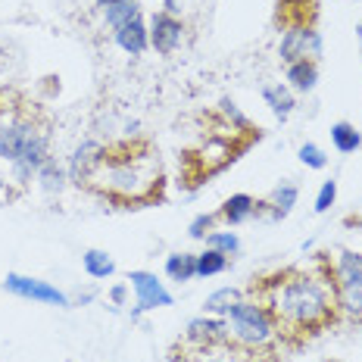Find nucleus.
<instances>
[{"label": "nucleus", "mask_w": 362, "mask_h": 362, "mask_svg": "<svg viewBox=\"0 0 362 362\" xmlns=\"http://www.w3.org/2000/svg\"><path fill=\"white\" fill-rule=\"evenodd\" d=\"M247 297L266 306L278 341H288L291 346L306 344L309 337L341 322L337 293L322 253L313 259V266H288L253 278L247 284Z\"/></svg>", "instance_id": "f257e3e1"}, {"label": "nucleus", "mask_w": 362, "mask_h": 362, "mask_svg": "<svg viewBox=\"0 0 362 362\" xmlns=\"http://www.w3.org/2000/svg\"><path fill=\"white\" fill-rule=\"evenodd\" d=\"M81 185L122 209L160 203L165 194L160 153L144 138L119 141V144L103 147L100 160H97V165L88 172V178Z\"/></svg>", "instance_id": "f03ea898"}, {"label": "nucleus", "mask_w": 362, "mask_h": 362, "mask_svg": "<svg viewBox=\"0 0 362 362\" xmlns=\"http://www.w3.org/2000/svg\"><path fill=\"white\" fill-rule=\"evenodd\" d=\"M225 325H228V341L244 346V350L269 353V346L278 341V331L266 306L256 303L253 297H240L235 306L225 313Z\"/></svg>", "instance_id": "7ed1b4c3"}, {"label": "nucleus", "mask_w": 362, "mask_h": 362, "mask_svg": "<svg viewBox=\"0 0 362 362\" xmlns=\"http://www.w3.org/2000/svg\"><path fill=\"white\" fill-rule=\"evenodd\" d=\"M322 259H325L331 284H334L341 315L362 325V253L337 247V250L322 253Z\"/></svg>", "instance_id": "20e7f679"}, {"label": "nucleus", "mask_w": 362, "mask_h": 362, "mask_svg": "<svg viewBox=\"0 0 362 362\" xmlns=\"http://www.w3.org/2000/svg\"><path fill=\"white\" fill-rule=\"evenodd\" d=\"M272 353H256V350H244V346L222 341L213 346H185L181 344V353L175 356V362H262Z\"/></svg>", "instance_id": "39448f33"}, {"label": "nucleus", "mask_w": 362, "mask_h": 362, "mask_svg": "<svg viewBox=\"0 0 362 362\" xmlns=\"http://www.w3.org/2000/svg\"><path fill=\"white\" fill-rule=\"evenodd\" d=\"M4 288L22 300H37V303H50V306H69V297L59 288H54V284H47V281H37V278L16 275V272L6 275Z\"/></svg>", "instance_id": "423d86ee"}, {"label": "nucleus", "mask_w": 362, "mask_h": 362, "mask_svg": "<svg viewBox=\"0 0 362 362\" xmlns=\"http://www.w3.org/2000/svg\"><path fill=\"white\" fill-rule=\"evenodd\" d=\"M128 281H132L134 293H138V306L132 309V319H138L141 313H147V309H160V306H172V293L163 288V281L156 275H150V272H132L128 275Z\"/></svg>", "instance_id": "0eeeda50"}, {"label": "nucleus", "mask_w": 362, "mask_h": 362, "mask_svg": "<svg viewBox=\"0 0 362 362\" xmlns=\"http://www.w3.org/2000/svg\"><path fill=\"white\" fill-rule=\"evenodd\" d=\"M284 63H297V59H319L322 57V37L315 28H291L281 35V47H278Z\"/></svg>", "instance_id": "6e6552de"}, {"label": "nucleus", "mask_w": 362, "mask_h": 362, "mask_svg": "<svg viewBox=\"0 0 362 362\" xmlns=\"http://www.w3.org/2000/svg\"><path fill=\"white\" fill-rule=\"evenodd\" d=\"M315 19H319V0H278L275 22L281 32L315 28Z\"/></svg>", "instance_id": "1a4fd4ad"}, {"label": "nucleus", "mask_w": 362, "mask_h": 362, "mask_svg": "<svg viewBox=\"0 0 362 362\" xmlns=\"http://www.w3.org/2000/svg\"><path fill=\"white\" fill-rule=\"evenodd\" d=\"M181 35H185V25H181V19H175L172 13H156L153 22H150V47L156 50V54L169 57L178 50L181 44Z\"/></svg>", "instance_id": "9d476101"}, {"label": "nucleus", "mask_w": 362, "mask_h": 362, "mask_svg": "<svg viewBox=\"0 0 362 362\" xmlns=\"http://www.w3.org/2000/svg\"><path fill=\"white\" fill-rule=\"evenodd\" d=\"M222 341H228V325H225V319H206V315L194 319L185 334V346H213Z\"/></svg>", "instance_id": "9b49d317"}, {"label": "nucleus", "mask_w": 362, "mask_h": 362, "mask_svg": "<svg viewBox=\"0 0 362 362\" xmlns=\"http://www.w3.org/2000/svg\"><path fill=\"white\" fill-rule=\"evenodd\" d=\"M293 203H297V185L284 181V185H278L266 200H256V216L266 213L269 218H284L293 209Z\"/></svg>", "instance_id": "f8f14e48"}, {"label": "nucleus", "mask_w": 362, "mask_h": 362, "mask_svg": "<svg viewBox=\"0 0 362 362\" xmlns=\"http://www.w3.org/2000/svg\"><path fill=\"white\" fill-rule=\"evenodd\" d=\"M116 44L125 50V54H132V57H141L144 50L150 47V32L144 28V22L141 19H132V22H125L122 28H116Z\"/></svg>", "instance_id": "ddd939ff"}, {"label": "nucleus", "mask_w": 362, "mask_h": 362, "mask_svg": "<svg viewBox=\"0 0 362 362\" xmlns=\"http://www.w3.org/2000/svg\"><path fill=\"white\" fill-rule=\"evenodd\" d=\"M100 153H103V144H97V141H85V144L75 150L72 160H69V181H75V185L81 187V181H85L88 172L97 165Z\"/></svg>", "instance_id": "4468645a"}, {"label": "nucleus", "mask_w": 362, "mask_h": 362, "mask_svg": "<svg viewBox=\"0 0 362 362\" xmlns=\"http://www.w3.org/2000/svg\"><path fill=\"white\" fill-rule=\"evenodd\" d=\"M250 216H256V200L250 197V194H235V197H228L218 206V213L216 218L218 222H225V225H240V222H247Z\"/></svg>", "instance_id": "2eb2a0df"}, {"label": "nucleus", "mask_w": 362, "mask_h": 362, "mask_svg": "<svg viewBox=\"0 0 362 362\" xmlns=\"http://www.w3.org/2000/svg\"><path fill=\"white\" fill-rule=\"evenodd\" d=\"M288 81L293 90H300V94H306V90L315 88V81H319V63L315 59H297V63L288 66Z\"/></svg>", "instance_id": "dca6fc26"}, {"label": "nucleus", "mask_w": 362, "mask_h": 362, "mask_svg": "<svg viewBox=\"0 0 362 362\" xmlns=\"http://www.w3.org/2000/svg\"><path fill=\"white\" fill-rule=\"evenodd\" d=\"M165 275L178 284L197 278V256L194 253H172L169 259H165Z\"/></svg>", "instance_id": "f3484780"}, {"label": "nucleus", "mask_w": 362, "mask_h": 362, "mask_svg": "<svg viewBox=\"0 0 362 362\" xmlns=\"http://www.w3.org/2000/svg\"><path fill=\"white\" fill-rule=\"evenodd\" d=\"M331 141H334V147L341 150V153H356L362 147V134L356 132V125H350V122L331 125Z\"/></svg>", "instance_id": "a211bd4d"}, {"label": "nucleus", "mask_w": 362, "mask_h": 362, "mask_svg": "<svg viewBox=\"0 0 362 362\" xmlns=\"http://www.w3.org/2000/svg\"><path fill=\"white\" fill-rule=\"evenodd\" d=\"M262 97H266V103L272 107V112H275L278 119H288L291 110H293V94L284 85H275V88H266L262 90Z\"/></svg>", "instance_id": "6ab92c4d"}, {"label": "nucleus", "mask_w": 362, "mask_h": 362, "mask_svg": "<svg viewBox=\"0 0 362 362\" xmlns=\"http://www.w3.org/2000/svg\"><path fill=\"white\" fill-rule=\"evenodd\" d=\"M107 25L116 32V28H122L125 22H132V19H141V6H138V0H128V4H116V6H107Z\"/></svg>", "instance_id": "aec40b11"}, {"label": "nucleus", "mask_w": 362, "mask_h": 362, "mask_svg": "<svg viewBox=\"0 0 362 362\" xmlns=\"http://www.w3.org/2000/svg\"><path fill=\"white\" fill-rule=\"evenodd\" d=\"M85 272L90 278H110L116 272V262L110 259V253L103 250H88L85 253Z\"/></svg>", "instance_id": "412c9836"}, {"label": "nucleus", "mask_w": 362, "mask_h": 362, "mask_svg": "<svg viewBox=\"0 0 362 362\" xmlns=\"http://www.w3.org/2000/svg\"><path fill=\"white\" fill-rule=\"evenodd\" d=\"M228 269V256L225 253H218V250H203L197 253V275L203 278H209V275H218V272H225Z\"/></svg>", "instance_id": "4be33fe9"}, {"label": "nucleus", "mask_w": 362, "mask_h": 362, "mask_svg": "<svg viewBox=\"0 0 362 362\" xmlns=\"http://www.w3.org/2000/svg\"><path fill=\"white\" fill-rule=\"evenodd\" d=\"M244 297L238 288H222V291H216V293H209L206 297V313H216V315H225L231 306L238 303V300Z\"/></svg>", "instance_id": "5701e85b"}, {"label": "nucleus", "mask_w": 362, "mask_h": 362, "mask_svg": "<svg viewBox=\"0 0 362 362\" xmlns=\"http://www.w3.org/2000/svg\"><path fill=\"white\" fill-rule=\"evenodd\" d=\"M37 181H41V187H44L47 194H54V191L59 194V191H63V181H66V175H63V169L57 165L54 156H50V160L44 163L41 169H37Z\"/></svg>", "instance_id": "b1692460"}, {"label": "nucleus", "mask_w": 362, "mask_h": 362, "mask_svg": "<svg viewBox=\"0 0 362 362\" xmlns=\"http://www.w3.org/2000/svg\"><path fill=\"white\" fill-rule=\"evenodd\" d=\"M206 247H209V250H218V253L231 256V253H238L240 240H238V235H231V231H209V235H206Z\"/></svg>", "instance_id": "393cba45"}, {"label": "nucleus", "mask_w": 362, "mask_h": 362, "mask_svg": "<svg viewBox=\"0 0 362 362\" xmlns=\"http://www.w3.org/2000/svg\"><path fill=\"white\" fill-rule=\"evenodd\" d=\"M300 163L309 165V169H325L328 156H325V150H322L319 144H303L300 147Z\"/></svg>", "instance_id": "a878e982"}, {"label": "nucleus", "mask_w": 362, "mask_h": 362, "mask_svg": "<svg viewBox=\"0 0 362 362\" xmlns=\"http://www.w3.org/2000/svg\"><path fill=\"white\" fill-rule=\"evenodd\" d=\"M334 200H337V181H325L322 191H319V197H315V213H328Z\"/></svg>", "instance_id": "bb28decb"}, {"label": "nucleus", "mask_w": 362, "mask_h": 362, "mask_svg": "<svg viewBox=\"0 0 362 362\" xmlns=\"http://www.w3.org/2000/svg\"><path fill=\"white\" fill-rule=\"evenodd\" d=\"M216 222H218L216 216H197L191 222V238H206V231H213Z\"/></svg>", "instance_id": "cd10ccee"}, {"label": "nucleus", "mask_w": 362, "mask_h": 362, "mask_svg": "<svg viewBox=\"0 0 362 362\" xmlns=\"http://www.w3.org/2000/svg\"><path fill=\"white\" fill-rule=\"evenodd\" d=\"M125 293H128L125 284H116V288L110 291V300H112V303H116V306H122V303H125Z\"/></svg>", "instance_id": "c85d7f7f"}, {"label": "nucleus", "mask_w": 362, "mask_h": 362, "mask_svg": "<svg viewBox=\"0 0 362 362\" xmlns=\"http://www.w3.org/2000/svg\"><path fill=\"white\" fill-rule=\"evenodd\" d=\"M116 4H128V0H97V6H103V10H107V6H116Z\"/></svg>", "instance_id": "c756f323"}, {"label": "nucleus", "mask_w": 362, "mask_h": 362, "mask_svg": "<svg viewBox=\"0 0 362 362\" xmlns=\"http://www.w3.org/2000/svg\"><path fill=\"white\" fill-rule=\"evenodd\" d=\"M356 35H359V44H362V22H359V25H356Z\"/></svg>", "instance_id": "7c9ffc66"}]
</instances>
